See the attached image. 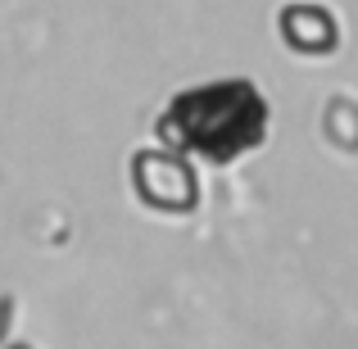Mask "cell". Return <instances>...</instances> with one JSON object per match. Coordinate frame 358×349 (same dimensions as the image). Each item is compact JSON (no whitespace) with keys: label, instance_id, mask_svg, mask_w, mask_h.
I'll return each mask as SVG.
<instances>
[{"label":"cell","instance_id":"obj_1","mask_svg":"<svg viewBox=\"0 0 358 349\" xmlns=\"http://www.w3.org/2000/svg\"><path fill=\"white\" fill-rule=\"evenodd\" d=\"M159 141L173 155H200L209 164H231L268 136V105L245 78L204 82L173 100L155 122Z\"/></svg>","mask_w":358,"mask_h":349},{"label":"cell","instance_id":"obj_2","mask_svg":"<svg viewBox=\"0 0 358 349\" xmlns=\"http://www.w3.org/2000/svg\"><path fill=\"white\" fill-rule=\"evenodd\" d=\"M131 191L155 213H191L200 204V177L173 150H136L131 155Z\"/></svg>","mask_w":358,"mask_h":349},{"label":"cell","instance_id":"obj_3","mask_svg":"<svg viewBox=\"0 0 358 349\" xmlns=\"http://www.w3.org/2000/svg\"><path fill=\"white\" fill-rule=\"evenodd\" d=\"M277 23H281V41L299 55H331L336 41H341V27L322 5H304V0L286 5Z\"/></svg>","mask_w":358,"mask_h":349},{"label":"cell","instance_id":"obj_4","mask_svg":"<svg viewBox=\"0 0 358 349\" xmlns=\"http://www.w3.org/2000/svg\"><path fill=\"white\" fill-rule=\"evenodd\" d=\"M322 131L331 145L341 150H358V105L350 96H336L331 105L322 109Z\"/></svg>","mask_w":358,"mask_h":349},{"label":"cell","instance_id":"obj_5","mask_svg":"<svg viewBox=\"0 0 358 349\" xmlns=\"http://www.w3.org/2000/svg\"><path fill=\"white\" fill-rule=\"evenodd\" d=\"M9 349H32V345H9Z\"/></svg>","mask_w":358,"mask_h":349}]
</instances>
